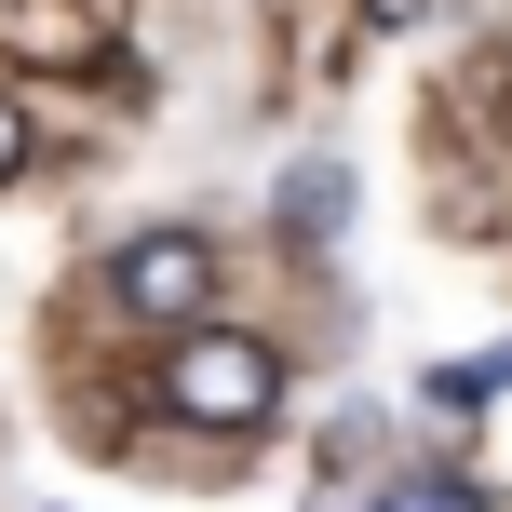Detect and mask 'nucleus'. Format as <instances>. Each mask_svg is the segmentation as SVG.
<instances>
[{
    "mask_svg": "<svg viewBox=\"0 0 512 512\" xmlns=\"http://www.w3.org/2000/svg\"><path fill=\"white\" fill-rule=\"evenodd\" d=\"M337 203H351V176H337V162H310V176H297V189H283V216H297V230H310V243H324V230H337Z\"/></svg>",
    "mask_w": 512,
    "mask_h": 512,
    "instance_id": "3",
    "label": "nucleus"
},
{
    "mask_svg": "<svg viewBox=\"0 0 512 512\" xmlns=\"http://www.w3.org/2000/svg\"><path fill=\"white\" fill-rule=\"evenodd\" d=\"M108 297H122L135 324H203V297H216V243H203V230H135L122 256H108Z\"/></svg>",
    "mask_w": 512,
    "mask_h": 512,
    "instance_id": "2",
    "label": "nucleus"
},
{
    "mask_svg": "<svg viewBox=\"0 0 512 512\" xmlns=\"http://www.w3.org/2000/svg\"><path fill=\"white\" fill-rule=\"evenodd\" d=\"M378 512H472V499H459V486H391Z\"/></svg>",
    "mask_w": 512,
    "mask_h": 512,
    "instance_id": "4",
    "label": "nucleus"
},
{
    "mask_svg": "<svg viewBox=\"0 0 512 512\" xmlns=\"http://www.w3.org/2000/svg\"><path fill=\"white\" fill-rule=\"evenodd\" d=\"M162 405H176V418H216V432H256V418L283 405V364L256 351V337H230V324H189L176 364H162Z\"/></svg>",
    "mask_w": 512,
    "mask_h": 512,
    "instance_id": "1",
    "label": "nucleus"
},
{
    "mask_svg": "<svg viewBox=\"0 0 512 512\" xmlns=\"http://www.w3.org/2000/svg\"><path fill=\"white\" fill-rule=\"evenodd\" d=\"M14 162H27V108L0 95V176H14Z\"/></svg>",
    "mask_w": 512,
    "mask_h": 512,
    "instance_id": "5",
    "label": "nucleus"
},
{
    "mask_svg": "<svg viewBox=\"0 0 512 512\" xmlns=\"http://www.w3.org/2000/svg\"><path fill=\"white\" fill-rule=\"evenodd\" d=\"M364 14H378V27H418V14H432V0H364Z\"/></svg>",
    "mask_w": 512,
    "mask_h": 512,
    "instance_id": "6",
    "label": "nucleus"
}]
</instances>
